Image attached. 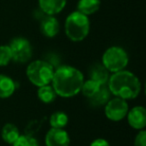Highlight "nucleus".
I'll return each instance as SVG.
<instances>
[{
    "mask_svg": "<svg viewBox=\"0 0 146 146\" xmlns=\"http://www.w3.org/2000/svg\"><path fill=\"white\" fill-rule=\"evenodd\" d=\"M49 124L51 128H60L63 129L68 124V116L62 111H56L51 114L49 118Z\"/></svg>",
    "mask_w": 146,
    "mask_h": 146,
    "instance_id": "obj_18",
    "label": "nucleus"
},
{
    "mask_svg": "<svg viewBox=\"0 0 146 146\" xmlns=\"http://www.w3.org/2000/svg\"><path fill=\"white\" fill-rule=\"evenodd\" d=\"M111 92L109 91L107 85H102L98 92L91 98H89V103L92 107H101L104 106L110 99Z\"/></svg>",
    "mask_w": 146,
    "mask_h": 146,
    "instance_id": "obj_15",
    "label": "nucleus"
},
{
    "mask_svg": "<svg viewBox=\"0 0 146 146\" xmlns=\"http://www.w3.org/2000/svg\"><path fill=\"white\" fill-rule=\"evenodd\" d=\"M90 79L98 82L101 85H107V82L110 77V72L104 67L102 63H95L89 68Z\"/></svg>",
    "mask_w": 146,
    "mask_h": 146,
    "instance_id": "obj_12",
    "label": "nucleus"
},
{
    "mask_svg": "<svg viewBox=\"0 0 146 146\" xmlns=\"http://www.w3.org/2000/svg\"><path fill=\"white\" fill-rule=\"evenodd\" d=\"M16 87V82L12 78L4 74H0V98L5 99L12 96Z\"/></svg>",
    "mask_w": 146,
    "mask_h": 146,
    "instance_id": "obj_13",
    "label": "nucleus"
},
{
    "mask_svg": "<svg viewBox=\"0 0 146 146\" xmlns=\"http://www.w3.org/2000/svg\"><path fill=\"white\" fill-rule=\"evenodd\" d=\"M37 96H38V99L40 100L43 103H52L55 99H56V92L54 91L52 85H44L41 86V87H38V90H37Z\"/></svg>",
    "mask_w": 146,
    "mask_h": 146,
    "instance_id": "obj_17",
    "label": "nucleus"
},
{
    "mask_svg": "<svg viewBox=\"0 0 146 146\" xmlns=\"http://www.w3.org/2000/svg\"><path fill=\"white\" fill-rule=\"evenodd\" d=\"M67 4V0H38V6L45 15L59 14Z\"/></svg>",
    "mask_w": 146,
    "mask_h": 146,
    "instance_id": "obj_11",
    "label": "nucleus"
},
{
    "mask_svg": "<svg viewBox=\"0 0 146 146\" xmlns=\"http://www.w3.org/2000/svg\"><path fill=\"white\" fill-rule=\"evenodd\" d=\"M129 110L127 100L119 97H114L109 99L104 105V113L109 120L117 122L126 117Z\"/></svg>",
    "mask_w": 146,
    "mask_h": 146,
    "instance_id": "obj_7",
    "label": "nucleus"
},
{
    "mask_svg": "<svg viewBox=\"0 0 146 146\" xmlns=\"http://www.w3.org/2000/svg\"><path fill=\"white\" fill-rule=\"evenodd\" d=\"M13 146H39L37 139L30 135H20L16 141L12 144Z\"/></svg>",
    "mask_w": 146,
    "mask_h": 146,
    "instance_id": "obj_21",
    "label": "nucleus"
},
{
    "mask_svg": "<svg viewBox=\"0 0 146 146\" xmlns=\"http://www.w3.org/2000/svg\"><path fill=\"white\" fill-rule=\"evenodd\" d=\"M101 86H102L101 84H99L98 82L94 81L92 79H88L86 81L84 80L80 92H82V94L89 99V98H91L92 96H94L97 93L98 90L101 88Z\"/></svg>",
    "mask_w": 146,
    "mask_h": 146,
    "instance_id": "obj_19",
    "label": "nucleus"
},
{
    "mask_svg": "<svg viewBox=\"0 0 146 146\" xmlns=\"http://www.w3.org/2000/svg\"><path fill=\"white\" fill-rule=\"evenodd\" d=\"M1 136H2V139L6 143L13 144L16 141L17 138L20 136V133H19V129L17 126H15L12 123H6L2 127Z\"/></svg>",
    "mask_w": 146,
    "mask_h": 146,
    "instance_id": "obj_16",
    "label": "nucleus"
},
{
    "mask_svg": "<svg viewBox=\"0 0 146 146\" xmlns=\"http://www.w3.org/2000/svg\"><path fill=\"white\" fill-rule=\"evenodd\" d=\"M90 146H110L109 142L103 138H96L90 143Z\"/></svg>",
    "mask_w": 146,
    "mask_h": 146,
    "instance_id": "obj_23",
    "label": "nucleus"
},
{
    "mask_svg": "<svg viewBox=\"0 0 146 146\" xmlns=\"http://www.w3.org/2000/svg\"><path fill=\"white\" fill-rule=\"evenodd\" d=\"M134 146H146V131L144 129L139 130L135 136Z\"/></svg>",
    "mask_w": 146,
    "mask_h": 146,
    "instance_id": "obj_22",
    "label": "nucleus"
},
{
    "mask_svg": "<svg viewBox=\"0 0 146 146\" xmlns=\"http://www.w3.org/2000/svg\"><path fill=\"white\" fill-rule=\"evenodd\" d=\"M55 68L46 60H34L27 66L26 75L29 81L37 87L51 83Z\"/></svg>",
    "mask_w": 146,
    "mask_h": 146,
    "instance_id": "obj_4",
    "label": "nucleus"
},
{
    "mask_svg": "<svg viewBox=\"0 0 146 146\" xmlns=\"http://www.w3.org/2000/svg\"><path fill=\"white\" fill-rule=\"evenodd\" d=\"M100 6H101L100 0H78L77 11L86 16H89L97 12L100 9Z\"/></svg>",
    "mask_w": 146,
    "mask_h": 146,
    "instance_id": "obj_14",
    "label": "nucleus"
},
{
    "mask_svg": "<svg viewBox=\"0 0 146 146\" xmlns=\"http://www.w3.org/2000/svg\"><path fill=\"white\" fill-rule=\"evenodd\" d=\"M45 145L46 146H69L70 137L64 129L51 128L45 135Z\"/></svg>",
    "mask_w": 146,
    "mask_h": 146,
    "instance_id": "obj_8",
    "label": "nucleus"
},
{
    "mask_svg": "<svg viewBox=\"0 0 146 146\" xmlns=\"http://www.w3.org/2000/svg\"><path fill=\"white\" fill-rule=\"evenodd\" d=\"M64 30L66 36L73 42L83 41L90 31L89 18L79 11H73L65 19Z\"/></svg>",
    "mask_w": 146,
    "mask_h": 146,
    "instance_id": "obj_3",
    "label": "nucleus"
},
{
    "mask_svg": "<svg viewBox=\"0 0 146 146\" xmlns=\"http://www.w3.org/2000/svg\"><path fill=\"white\" fill-rule=\"evenodd\" d=\"M107 87L115 97L131 100L140 94L141 82L134 73L128 70H121L110 75Z\"/></svg>",
    "mask_w": 146,
    "mask_h": 146,
    "instance_id": "obj_2",
    "label": "nucleus"
},
{
    "mask_svg": "<svg viewBox=\"0 0 146 146\" xmlns=\"http://www.w3.org/2000/svg\"><path fill=\"white\" fill-rule=\"evenodd\" d=\"M84 75L79 69L70 65H60L54 70L52 87L60 97L70 98L80 93Z\"/></svg>",
    "mask_w": 146,
    "mask_h": 146,
    "instance_id": "obj_1",
    "label": "nucleus"
},
{
    "mask_svg": "<svg viewBox=\"0 0 146 146\" xmlns=\"http://www.w3.org/2000/svg\"><path fill=\"white\" fill-rule=\"evenodd\" d=\"M12 61V53L9 45H0V66H6Z\"/></svg>",
    "mask_w": 146,
    "mask_h": 146,
    "instance_id": "obj_20",
    "label": "nucleus"
},
{
    "mask_svg": "<svg viewBox=\"0 0 146 146\" xmlns=\"http://www.w3.org/2000/svg\"><path fill=\"white\" fill-rule=\"evenodd\" d=\"M129 62V57L120 46H111L104 51L101 63L109 72L115 73L124 70Z\"/></svg>",
    "mask_w": 146,
    "mask_h": 146,
    "instance_id": "obj_5",
    "label": "nucleus"
},
{
    "mask_svg": "<svg viewBox=\"0 0 146 146\" xmlns=\"http://www.w3.org/2000/svg\"><path fill=\"white\" fill-rule=\"evenodd\" d=\"M40 32L47 38H53L59 33L60 24L54 15H45L40 21Z\"/></svg>",
    "mask_w": 146,
    "mask_h": 146,
    "instance_id": "obj_10",
    "label": "nucleus"
},
{
    "mask_svg": "<svg viewBox=\"0 0 146 146\" xmlns=\"http://www.w3.org/2000/svg\"><path fill=\"white\" fill-rule=\"evenodd\" d=\"M128 124L133 129L142 130L146 126V109L143 106H135L127 112Z\"/></svg>",
    "mask_w": 146,
    "mask_h": 146,
    "instance_id": "obj_9",
    "label": "nucleus"
},
{
    "mask_svg": "<svg viewBox=\"0 0 146 146\" xmlns=\"http://www.w3.org/2000/svg\"><path fill=\"white\" fill-rule=\"evenodd\" d=\"M9 47L12 53V60L17 63H26L32 57V46L28 39L15 37L10 41Z\"/></svg>",
    "mask_w": 146,
    "mask_h": 146,
    "instance_id": "obj_6",
    "label": "nucleus"
}]
</instances>
